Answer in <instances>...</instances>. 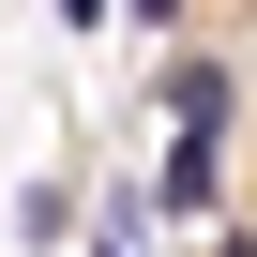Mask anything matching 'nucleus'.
Returning a JSON list of instances; mask_svg holds the SVG:
<instances>
[{
  "mask_svg": "<svg viewBox=\"0 0 257 257\" xmlns=\"http://www.w3.org/2000/svg\"><path fill=\"white\" fill-rule=\"evenodd\" d=\"M167 121H182V137H167V212H212V137H227V76H167Z\"/></svg>",
  "mask_w": 257,
  "mask_h": 257,
  "instance_id": "nucleus-1",
  "label": "nucleus"
},
{
  "mask_svg": "<svg viewBox=\"0 0 257 257\" xmlns=\"http://www.w3.org/2000/svg\"><path fill=\"white\" fill-rule=\"evenodd\" d=\"M16 242H31V257H46V242H76V197H61V182H31V197H16Z\"/></svg>",
  "mask_w": 257,
  "mask_h": 257,
  "instance_id": "nucleus-2",
  "label": "nucleus"
},
{
  "mask_svg": "<svg viewBox=\"0 0 257 257\" xmlns=\"http://www.w3.org/2000/svg\"><path fill=\"white\" fill-rule=\"evenodd\" d=\"M91 257H137V212H106V242H91Z\"/></svg>",
  "mask_w": 257,
  "mask_h": 257,
  "instance_id": "nucleus-3",
  "label": "nucleus"
},
{
  "mask_svg": "<svg viewBox=\"0 0 257 257\" xmlns=\"http://www.w3.org/2000/svg\"><path fill=\"white\" fill-rule=\"evenodd\" d=\"M137 16H167V0H137Z\"/></svg>",
  "mask_w": 257,
  "mask_h": 257,
  "instance_id": "nucleus-4",
  "label": "nucleus"
}]
</instances>
